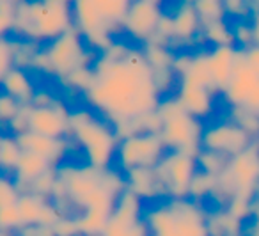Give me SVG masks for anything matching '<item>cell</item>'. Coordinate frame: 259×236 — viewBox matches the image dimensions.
Masks as SVG:
<instances>
[{
  "instance_id": "6da1fadb",
  "label": "cell",
  "mask_w": 259,
  "mask_h": 236,
  "mask_svg": "<svg viewBox=\"0 0 259 236\" xmlns=\"http://www.w3.org/2000/svg\"><path fill=\"white\" fill-rule=\"evenodd\" d=\"M94 80L83 93L87 105L107 119L119 139L142 132V119L156 110L158 93L142 47L114 41L93 62Z\"/></svg>"
},
{
  "instance_id": "7a4b0ae2",
  "label": "cell",
  "mask_w": 259,
  "mask_h": 236,
  "mask_svg": "<svg viewBox=\"0 0 259 236\" xmlns=\"http://www.w3.org/2000/svg\"><path fill=\"white\" fill-rule=\"evenodd\" d=\"M134 0H71L73 27L82 34L85 45L101 54L122 30V22Z\"/></svg>"
},
{
  "instance_id": "3957f363",
  "label": "cell",
  "mask_w": 259,
  "mask_h": 236,
  "mask_svg": "<svg viewBox=\"0 0 259 236\" xmlns=\"http://www.w3.org/2000/svg\"><path fill=\"white\" fill-rule=\"evenodd\" d=\"M73 27L71 0H22L13 32L20 40L47 45Z\"/></svg>"
},
{
  "instance_id": "277c9868",
  "label": "cell",
  "mask_w": 259,
  "mask_h": 236,
  "mask_svg": "<svg viewBox=\"0 0 259 236\" xmlns=\"http://www.w3.org/2000/svg\"><path fill=\"white\" fill-rule=\"evenodd\" d=\"M80 147L85 164L98 169H108L115 164L119 135L114 126L91 107L69 112V135Z\"/></svg>"
},
{
  "instance_id": "5b68a950",
  "label": "cell",
  "mask_w": 259,
  "mask_h": 236,
  "mask_svg": "<svg viewBox=\"0 0 259 236\" xmlns=\"http://www.w3.org/2000/svg\"><path fill=\"white\" fill-rule=\"evenodd\" d=\"M208 211L201 203L185 199H163L144 210V222L155 236H209Z\"/></svg>"
},
{
  "instance_id": "8992f818",
  "label": "cell",
  "mask_w": 259,
  "mask_h": 236,
  "mask_svg": "<svg viewBox=\"0 0 259 236\" xmlns=\"http://www.w3.org/2000/svg\"><path fill=\"white\" fill-rule=\"evenodd\" d=\"M43 52L50 66V75L59 80L66 78L80 68L93 66L96 59L94 52L87 47L82 34L75 27L52 40L50 43L43 45Z\"/></svg>"
},
{
  "instance_id": "52a82bcc",
  "label": "cell",
  "mask_w": 259,
  "mask_h": 236,
  "mask_svg": "<svg viewBox=\"0 0 259 236\" xmlns=\"http://www.w3.org/2000/svg\"><path fill=\"white\" fill-rule=\"evenodd\" d=\"M165 153V144H163L160 133H134V135L122 137L119 140L117 153H115V165L122 174L132 171V169L155 167Z\"/></svg>"
},
{
  "instance_id": "ba28073f",
  "label": "cell",
  "mask_w": 259,
  "mask_h": 236,
  "mask_svg": "<svg viewBox=\"0 0 259 236\" xmlns=\"http://www.w3.org/2000/svg\"><path fill=\"white\" fill-rule=\"evenodd\" d=\"M197 171V158L181 151H167L162 160L155 165V172L162 183L165 199L188 197L190 183Z\"/></svg>"
},
{
  "instance_id": "9c48e42d",
  "label": "cell",
  "mask_w": 259,
  "mask_h": 236,
  "mask_svg": "<svg viewBox=\"0 0 259 236\" xmlns=\"http://www.w3.org/2000/svg\"><path fill=\"white\" fill-rule=\"evenodd\" d=\"M202 132H204L202 121L192 117L183 110L162 123L160 137H162L167 151H181V153L197 156V153L202 149Z\"/></svg>"
},
{
  "instance_id": "30bf717a",
  "label": "cell",
  "mask_w": 259,
  "mask_h": 236,
  "mask_svg": "<svg viewBox=\"0 0 259 236\" xmlns=\"http://www.w3.org/2000/svg\"><path fill=\"white\" fill-rule=\"evenodd\" d=\"M252 142H254V139L241 126H238L236 123L227 117L224 121L215 123V125L204 126L201 147L231 158L247 149Z\"/></svg>"
},
{
  "instance_id": "8fae6325",
  "label": "cell",
  "mask_w": 259,
  "mask_h": 236,
  "mask_svg": "<svg viewBox=\"0 0 259 236\" xmlns=\"http://www.w3.org/2000/svg\"><path fill=\"white\" fill-rule=\"evenodd\" d=\"M222 94L231 107L245 108L259 115V73L245 64L241 52L236 69Z\"/></svg>"
},
{
  "instance_id": "7c38bea8",
  "label": "cell",
  "mask_w": 259,
  "mask_h": 236,
  "mask_svg": "<svg viewBox=\"0 0 259 236\" xmlns=\"http://www.w3.org/2000/svg\"><path fill=\"white\" fill-rule=\"evenodd\" d=\"M162 16V6L149 0H134L124 16L122 30L130 40L146 45L155 37Z\"/></svg>"
},
{
  "instance_id": "4fadbf2b",
  "label": "cell",
  "mask_w": 259,
  "mask_h": 236,
  "mask_svg": "<svg viewBox=\"0 0 259 236\" xmlns=\"http://www.w3.org/2000/svg\"><path fill=\"white\" fill-rule=\"evenodd\" d=\"M69 108L66 103L57 98L52 105L47 107H32L30 105V115H29V130L30 132L41 133V135L62 137L69 135Z\"/></svg>"
},
{
  "instance_id": "5bb4252c",
  "label": "cell",
  "mask_w": 259,
  "mask_h": 236,
  "mask_svg": "<svg viewBox=\"0 0 259 236\" xmlns=\"http://www.w3.org/2000/svg\"><path fill=\"white\" fill-rule=\"evenodd\" d=\"M174 96H176V100L180 101V105L187 114L202 121V119L209 117L213 114L217 91L209 86L180 80Z\"/></svg>"
},
{
  "instance_id": "9a60e30c",
  "label": "cell",
  "mask_w": 259,
  "mask_h": 236,
  "mask_svg": "<svg viewBox=\"0 0 259 236\" xmlns=\"http://www.w3.org/2000/svg\"><path fill=\"white\" fill-rule=\"evenodd\" d=\"M16 206H18L23 227L25 225H47V227H52L61 218V211L57 210L54 201L48 199V197L36 195V193H22Z\"/></svg>"
},
{
  "instance_id": "2e32d148",
  "label": "cell",
  "mask_w": 259,
  "mask_h": 236,
  "mask_svg": "<svg viewBox=\"0 0 259 236\" xmlns=\"http://www.w3.org/2000/svg\"><path fill=\"white\" fill-rule=\"evenodd\" d=\"M20 147L23 151H29V153H36L39 156L47 158L54 167L61 165L66 160V154L69 151V142L68 137H62V139H55V137L41 135L36 132H25L22 135H16Z\"/></svg>"
},
{
  "instance_id": "e0dca14e",
  "label": "cell",
  "mask_w": 259,
  "mask_h": 236,
  "mask_svg": "<svg viewBox=\"0 0 259 236\" xmlns=\"http://www.w3.org/2000/svg\"><path fill=\"white\" fill-rule=\"evenodd\" d=\"M241 48L233 47H213L208 52L209 73H211V82L219 93L226 89L236 69L238 59H240Z\"/></svg>"
},
{
  "instance_id": "ac0fdd59",
  "label": "cell",
  "mask_w": 259,
  "mask_h": 236,
  "mask_svg": "<svg viewBox=\"0 0 259 236\" xmlns=\"http://www.w3.org/2000/svg\"><path fill=\"white\" fill-rule=\"evenodd\" d=\"M124 179H126V190L135 193L142 203L144 201H155L165 197L162 183H160L158 176L155 172V167L132 169V171L124 172Z\"/></svg>"
},
{
  "instance_id": "d6986e66",
  "label": "cell",
  "mask_w": 259,
  "mask_h": 236,
  "mask_svg": "<svg viewBox=\"0 0 259 236\" xmlns=\"http://www.w3.org/2000/svg\"><path fill=\"white\" fill-rule=\"evenodd\" d=\"M174 23V41L181 45L194 43L197 37H201V18L195 13L190 0H181V4L170 13Z\"/></svg>"
},
{
  "instance_id": "ffe728a7",
  "label": "cell",
  "mask_w": 259,
  "mask_h": 236,
  "mask_svg": "<svg viewBox=\"0 0 259 236\" xmlns=\"http://www.w3.org/2000/svg\"><path fill=\"white\" fill-rule=\"evenodd\" d=\"M0 91L9 94L11 98H15L20 105H30L37 87H36V84H34V78L29 69L15 66V68L9 69V73L4 76V80L0 84Z\"/></svg>"
},
{
  "instance_id": "44dd1931",
  "label": "cell",
  "mask_w": 259,
  "mask_h": 236,
  "mask_svg": "<svg viewBox=\"0 0 259 236\" xmlns=\"http://www.w3.org/2000/svg\"><path fill=\"white\" fill-rule=\"evenodd\" d=\"M52 167H54V165H52L47 158L39 156V154H36V153L23 151L22 156H20L18 165H16L15 172H13V179H15V183L18 185L20 192L25 193V192H29L30 185H32L41 174L50 171Z\"/></svg>"
},
{
  "instance_id": "7402d4cb",
  "label": "cell",
  "mask_w": 259,
  "mask_h": 236,
  "mask_svg": "<svg viewBox=\"0 0 259 236\" xmlns=\"http://www.w3.org/2000/svg\"><path fill=\"white\" fill-rule=\"evenodd\" d=\"M180 80H187V82H194V84H201V86L213 87L211 73H209L208 52H197V54H192L188 68L185 69L180 76H178V82H180ZM213 89H215V87H213ZM217 93H219V91H217Z\"/></svg>"
},
{
  "instance_id": "603a6c76",
  "label": "cell",
  "mask_w": 259,
  "mask_h": 236,
  "mask_svg": "<svg viewBox=\"0 0 259 236\" xmlns=\"http://www.w3.org/2000/svg\"><path fill=\"white\" fill-rule=\"evenodd\" d=\"M142 52H144V57L153 73L163 71V69H174V57H176V54L167 45L146 43L142 45Z\"/></svg>"
},
{
  "instance_id": "cb8c5ba5",
  "label": "cell",
  "mask_w": 259,
  "mask_h": 236,
  "mask_svg": "<svg viewBox=\"0 0 259 236\" xmlns=\"http://www.w3.org/2000/svg\"><path fill=\"white\" fill-rule=\"evenodd\" d=\"M201 37L211 47H233L234 45L233 29H231V22H227V20L202 23Z\"/></svg>"
},
{
  "instance_id": "d4e9b609",
  "label": "cell",
  "mask_w": 259,
  "mask_h": 236,
  "mask_svg": "<svg viewBox=\"0 0 259 236\" xmlns=\"http://www.w3.org/2000/svg\"><path fill=\"white\" fill-rule=\"evenodd\" d=\"M22 153L23 149L20 147L16 137L4 135L2 133V139H0V172H6V174L13 176Z\"/></svg>"
},
{
  "instance_id": "484cf974",
  "label": "cell",
  "mask_w": 259,
  "mask_h": 236,
  "mask_svg": "<svg viewBox=\"0 0 259 236\" xmlns=\"http://www.w3.org/2000/svg\"><path fill=\"white\" fill-rule=\"evenodd\" d=\"M217 188V176L208 174V172L197 171L190 183V190H188V197L197 203H202L206 197H211V193Z\"/></svg>"
},
{
  "instance_id": "4316f807",
  "label": "cell",
  "mask_w": 259,
  "mask_h": 236,
  "mask_svg": "<svg viewBox=\"0 0 259 236\" xmlns=\"http://www.w3.org/2000/svg\"><path fill=\"white\" fill-rule=\"evenodd\" d=\"M195 13L201 18V23L217 22V20H226V9H224V0H190Z\"/></svg>"
},
{
  "instance_id": "83f0119b",
  "label": "cell",
  "mask_w": 259,
  "mask_h": 236,
  "mask_svg": "<svg viewBox=\"0 0 259 236\" xmlns=\"http://www.w3.org/2000/svg\"><path fill=\"white\" fill-rule=\"evenodd\" d=\"M43 45L32 43L27 40H13V48H15V66L23 69L32 68L34 57L37 55V52L41 50Z\"/></svg>"
},
{
  "instance_id": "f1b7e54d",
  "label": "cell",
  "mask_w": 259,
  "mask_h": 236,
  "mask_svg": "<svg viewBox=\"0 0 259 236\" xmlns=\"http://www.w3.org/2000/svg\"><path fill=\"white\" fill-rule=\"evenodd\" d=\"M195 158H197L199 171L208 172V174H213V176H219L220 172L226 169L227 160H229V158H226L224 154L215 153V151H208V149H201Z\"/></svg>"
},
{
  "instance_id": "f546056e",
  "label": "cell",
  "mask_w": 259,
  "mask_h": 236,
  "mask_svg": "<svg viewBox=\"0 0 259 236\" xmlns=\"http://www.w3.org/2000/svg\"><path fill=\"white\" fill-rule=\"evenodd\" d=\"M229 119L236 123L238 126H241L254 140L259 139V115H255L254 112L245 110V108L231 107Z\"/></svg>"
},
{
  "instance_id": "4dcf8cb0",
  "label": "cell",
  "mask_w": 259,
  "mask_h": 236,
  "mask_svg": "<svg viewBox=\"0 0 259 236\" xmlns=\"http://www.w3.org/2000/svg\"><path fill=\"white\" fill-rule=\"evenodd\" d=\"M93 80H94L93 66H85V68H80V69H76V71H73L71 75L62 78L61 82L64 84L66 87H69V89L80 91V93L83 94L91 87Z\"/></svg>"
},
{
  "instance_id": "1f68e13d",
  "label": "cell",
  "mask_w": 259,
  "mask_h": 236,
  "mask_svg": "<svg viewBox=\"0 0 259 236\" xmlns=\"http://www.w3.org/2000/svg\"><path fill=\"white\" fill-rule=\"evenodd\" d=\"M20 195H22V192H20L13 176L6 174V172H0V208L16 204Z\"/></svg>"
},
{
  "instance_id": "d6a6232c",
  "label": "cell",
  "mask_w": 259,
  "mask_h": 236,
  "mask_svg": "<svg viewBox=\"0 0 259 236\" xmlns=\"http://www.w3.org/2000/svg\"><path fill=\"white\" fill-rule=\"evenodd\" d=\"M57 183V169L52 167L50 171H47L45 174H41L36 181L30 185L29 192L30 193H36V195L41 197H48L52 199V193H54V186Z\"/></svg>"
},
{
  "instance_id": "836d02e7",
  "label": "cell",
  "mask_w": 259,
  "mask_h": 236,
  "mask_svg": "<svg viewBox=\"0 0 259 236\" xmlns=\"http://www.w3.org/2000/svg\"><path fill=\"white\" fill-rule=\"evenodd\" d=\"M22 227H23V222L16 204L0 208V231L18 232Z\"/></svg>"
},
{
  "instance_id": "e575fe53",
  "label": "cell",
  "mask_w": 259,
  "mask_h": 236,
  "mask_svg": "<svg viewBox=\"0 0 259 236\" xmlns=\"http://www.w3.org/2000/svg\"><path fill=\"white\" fill-rule=\"evenodd\" d=\"M231 29H233L234 47L236 48L245 50V48H248L250 45H254L250 22H247V20H233V22H231Z\"/></svg>"
},
{
  "instance_id": "d590c367",
  "label": "cell",
  "mask_w": 259,
  "mask_h": 236,
  "mask_svg": "<svg viewBox=\"0 0 259 236\" xmlns=\"http://www.w3.org/2000/svg\"><path fill=\"white\" fill-rule=\"evenodd\" d=\"M226 16L233 20H247L254 13L252 0H224Z\"/></svg>"
},
{
  "instance_id": "8d00e7d4",
  "label": "cell",
  "mask_w": 259,
  "mask_h": 236,
  "mask_svg": "<svg viewBox=\"0 0 259 236\" xmlns=\"http://www.w3.org/2000/svg\"><path fill=\"white\" fill-rule=\"evenodd\" d=\"M15 68V48H13V40L8 36L0 37V84L4 76L9 73V69Z\"/></svg>"
},
{
  "instance_id": "74e56055",
  "label": "cell",
  "mask_w": 259,
  "mask_h": 236,
  "mask_svg": "<svg viewBox=\"0 0 259 236\" xmlns=\"http://www.w3.org/2000/svg\"><path fill=\"white\" fill-rule=\"evenodd\" d=\"M20 108H22V105L15 98H11L9 94L0 91V125L8 126L9 121L20 112Z\"/></svg>"
},
{
  "instance_id": "f35d334b",
  "label": "cell",
  "mask_w": 259,
  "mask_h": 236,
  "mask_svg": "<svg viewBox=\"0 0 259 236\" xmlns=\"http://www.w3.org/2000/svg\"><path fill=\"white\" fill-rule=\"evenodd\" d=\"M29 115H30V105H22L20 112L9 121L8 128L11 135H22V133L29 132Z\"/></svg>"
},
{
  "instance_id": "ab89813d",
  "label": "cell",
  "mask_w": 259,
  "mask_h": 236,
  "mask_svg": "<svg viewBox=\"0 0 259 236\" xmlns=\"http://www.w3.org/2000/svg\"><path fill=\"white\" fill-rule=\"evenodd\" d=\"M15 13L16 8H13V6H0V37H4L9 32H13Z\"/></svg>"
},
{
  "instance_id": "60d3db41",
  "label": "cell",
  "mask_w": 259,
  "mask_h": 236,
  "mask_svg": "<svg viewBox=\"0 0 259 236\" xmlns=\"http://www.w3.org/2000/svg\"><path fill=\"white\" fill-rule=\"evenodd\" d=\"M245 64L254 71H259V45H250L248 48L241 50Z\"/></svg>"
},
{
  "instance_id": "b9f144b4",
  "label": "cell",
  "mask_w": 259,
  "mask_h": 236,
  "mask_svg": "<svg viewBox=\"0 0 259 236\" xmlns=\"http://www.w3.org/2000/svg\"><path fill=\"white\" fill-rule=\"evenodd\" d=\"M57 100V96H55L52 91L48 89H37L36 94H34L32 98V107H47V105H52L54 101Z\"/></svg>"
},
{
  "instance_id": "7bdbcfd3",
  "label": "cell",
  "mask_w": 259,
  "mask_h": 236,
  "mask_svg": "<svg viewBox=\"0 0 259 236\" xmlns=\"http://www.w3.org/2000/svg\"><path fill=\"white\" fill-rule=\"evenodd\" d=\"M250 27H252V40H254V45H259V11L252 13Z\"/></svg>"
},
{
  "instance_id": "ee69618b",
  "label": "cell",
  "mask_w": 259,
  "mask_h": 236,
  "mask_svg": "<svg viewBox=\"0 0 259 236\" xmlns=\"http://www.w3.org/2000/svg\"><path fill=\"white\" fill-rule=\"evenodd\" d=\"M243 236H259V220H252V224L247 225V227L243 225Z\"/></svg>"
},
{
  "instance_id": "f6af8a7d",
  "label": "cell",
  "mask_w": 259,
  "mask_h": 236,
  "mask_svg": "<svg viewBox=\"0 0 259 236\" xmlns=\"http://www.w3.org/2000/svg\"><path fill=\"white\" fill-rule=\"evenodd\" d=\"M20 2L22 0H0V6H13V8H16Z\"/></svg>"
},
{
  "instance_id": "bcb514c9",
  "label": "cell",
  "mask_w": 259,
  "mask_h": 236,
  "mask_svg": "<svg viewBox=\"0 0 259 236\" xmlns=\"http://www.w3.org/2000/svg\"><path fill=\"white\" fill-rule=\"evenodd\" d=\"M149 2H155V4H158V6H162V2H163V0H149Z\"/></svg>"
},
{
  "instance_id": "7dc6e473",
  "label": "cell",
  "mask_w": 259,
  "mask_h": 236,
  "mask_svg": "<svg viewBox=\"0 0 259 236\" xmlns=\"http://www.w3.org/2000/svg\"><path fill=\"white\" fill-rule=\"evenodd\" d=\"M149 236H155V234H151V232H149Z\"/></svg>"
},
{
  "instance_id": "c3c4849f",
  "label": "cell",
  "mask_w": 259,
  "mask_h": 236,
  "mask_svg": "<svg viewBox=\"0 0 259 236\" xmlns=\"http://www.w3.org/2000/svg\"><path fill=\"white\" fill-rule=\"evenodd\" d=\"M0 139H2V133H0Z\"/></svg>"
},
{
  "instance_id": "681fc988",
  "label": "cell",
  "mask_w": 259,
  "mask_h": 236,
  "mask_svg": "<svg viewBox=\"0 0 259 236\" xmlns=\"http://www.w3.org/2000/svg\"><path fill=\"white\" fill-rule=\"evenodd\" d=\"M257 142H259V139H257Z\"/></svg>"
}]
</instances>
